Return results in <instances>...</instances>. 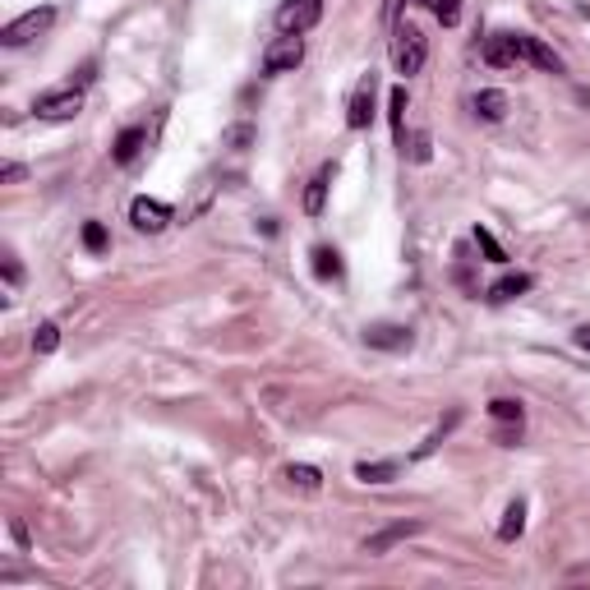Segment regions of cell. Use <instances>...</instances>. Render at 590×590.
Returning a JSON list of instances; mask_svg holds the SVG:
<instances>
[{"mask_svg": "<svg viewBox=\"0 0 590 590\" xmlns=\"http://www.w3.org/2000/svg\"><path fill=\"white\" fill-rule=\"evenodd\" d=\"M521 530H526V499H512L508 512H503V521H499V539H503V545H512Z\"/></svg>", "mask_w": 590, "mask_h": 590, "instance_id": "18", "label": "cell"}, {"mask_svg": "<svg viewBox=\"0 0 590 590\" xmlns=\"http://www.w3.org/2000/svg\"><path fill=\"white\" fill-rule=\"evenodd\" d=\"M56 347H61V328H56V323H42V328L33 332V351H37V356H52Z\"/></svg>", "mask_w": 590, "mask_h": 590, "instance_id": "23", "label": "cell"}, {"mask_svg": "<svg viewBox=\"0 0 590 590\" xmlns=\"http://www.w3.org/2000/svg\"><path fill=\"white\" fill-rule=\"evenodd\" d=\"M314 277L319 281H337L341 277V254L332 250V244H319V250H314Z\"/></svg>", "mask_w": 590, "mask_h": 590, "instance_id": "20", "label": "cell"}, {"mask_svg": "<svg viewBox=\"0 0 590 590\" xmlns=\"http://www.w3.org/2000/svg\"><path fill=\"white\" fill-rule=\"evenodd\" d=\"M0 180H5V185H19V180H24V167H19V162H5V167H0Z\"/></svg>", "mask_w": 590, "mask_h": 590, "instance_id": "30", "label": "cell"}, {"mask_svg": "<svg viewBox=\"0 0 590 590\" xmlns=\"http://www.w3.org/2000/svg\"><path fill=\"white\" fill-rule=\"evenodd\" d=\"M402 462H360L356 466V480L360 484H387V480H397Z\"/></svg>", "mask_w": 590, "mask_h": 590, "instance_id": "19", "label": "cell"}, {"mask_svg": "<svg viewBox=\"0 0 590 590\" xmlns=\"http://www.w3.org/2000/svg\"><path fill=\"white\" fill-rule=\"evenodd\" d=\"M475 244L484 250V259L489 263H508V254H503V244L494 240V231H484V226H475Z\"/></svg>", "mask_w": 590, "mask_h": 590, "instance_id": "26", "label": "cell"}, {"mask_svg": "<svg viewBox=\"0 0 590 590\" xmlns=\"http://www.w3.org/2000/svg\"><path fill=\"white\" fill-rule=\"evenodd\" d=\"M83 250L88 254H107V226L102 222H83Z\"/></svg>", "mask_w": 590, "mask_h": 590, "instance_id": "25", "label": "cell"}, {"mask_svg": "<svg viewBox=\"0 0 590 590\" xmlns=\"http://www.w3.org/2000/svg\"><path fill=\"white\" fill-rule=\"evenodd\" d=\"M392 134H397V143H406V88H392Z\"/></svg>", "mask_w": 590, "mask_h": 590, "instance_id": "21", "label": "cell"}, {"mask_svg": "<svg viewBox=\"0 0 590 590\" xmlns=\"http://www.w3.org/2000/svg\"><path fill=\"white\" fill-rule=\"evenodd\" d=\"M226 143H231L235 153H240V148H250V143H254V129H250V125H235V129L226 134Z\"/></svg>", "mask_w": 590, "mask_h": 590, "instance_id": "27", "label": "cell"}, {"mask_svg": "<svg viewBox=\"0 0 590 590\" xmlns=\"http://www.w3.org/2000/svg\"><path fill=\"white\" fill-rule=\"evenodd\" d=\"M424 5L433 10V19H438L442 28H457V19H462V0H424Z\"/></svg>", "mask_w": 590, "mask_h": 590, "instance_id": "22", "label": "cell"}, {"mask_svg": "<svg viewBox=\"0 0 590 590\" xmlns=\"http://www.w3.org/2000/svg\"><path fill=\"white\" fill-rule=\"evenodd\" d=\"M512 42V61L517 65H535V70H545V74H563V56L554 52V46H545L539 37L530 33H508Z\"/></svg>", "mask_w": 590, "mask_h": 590, "instance_id": "2", "label": "cell"}, {"mask_svg": "<svg viewBox=\"0 0 590 590\" xmlns=\"http://www.w3.org/2000/svg\"><path fill=\"white\" fill-rule=\"evenodd\" d=\"M33 111H37V120H52V125H61V120H74L79 111H83V92L70 83V88H56V92H42L37 102H33Z\"/></svg>", "mask_w": 590, "mask_h": 590, "instance_id": "5", "label": "cell"}, {"mask_svg": "<svg viewBox=\"0 0 590 590\" xmlns=\"http://www.w3.org/2000/svg\"><path fill=\"white\" fill-rule=\"evenodd\" d=\"M5 281H10V290L24 281V268H19V259H14V254H5Z\"/></svg>", "mask_w": 590, "mask_h": 590, "instance_id": "29", "label": "cell"}, {"mask_svg": "<svg viewBox=\"0 0 590 590\" xmlns=\"http://www.w3.org/2000/svg\"><path fill=\"white\" fill-rule=\"evenodd\" d=\"M411 157H415V162H429V134H424V129L411 138Z\"/></svg>", "mask_w": 590, "mask_h": 590, "instance_id": "28", "label": "cell"}, {"mask_svg": "<svg viewBox=\"0 0 590 590\" xmlns=\"http://www.w3.org/2000/svg\"><path fill=\"white\" fill-rule=\"evenodd\" d=\"M572 341H576V347H581V351L590 356V323H581V328L572 332Z\"/></svg>", "mask_w": 590, "mask_h": 590, "instance_id": "31", "label": "cell"}, {"mask_svg": "<svg viewBox=\"0 0 590 590\" xmlns=\"http://www.w3.org/2000/svg\"><path fill=\"white\" fill-rule=\"evenodd\" d=\"M171 204H162V199H148V194H138V199L129 204V222H134V231H148V235H157V231H167L171 226Z\"/></svg>", "mask_w": 590, "mask_h": 590, "instance_id": "7", "label": "cell"}, {"mask_svg": "<svg viewBox=\"0 0 590 590\" xmlns=\"http://www.w3.org/2000/svg\"><path fill=\"white\" fill-rule=\"evenodd\" d=\"M530 286H535L530 272H503L494 286H489V300H494V305H508V300H517V295H526Z\"/></svg>", "mask_w": 590, "mask_h": 590, "instance_id": "13", "label": "cell"}, {"mask_svg": "<svg viewBox=\"0 0 590 590\" xmlns=\"http://www.w3.org/2000/svg\"><path fill=\"white\" fill-rule=\"evenodd\" d=\"M475 116L489 120V125H499V120L508 116V92H499V88H480V92H475Z\"/></svg>", "mask_w": 590, "mask_h": 590, "instance_id": "14", "label": "cell"}, {"mask_svg": "<svg viewBox=\"0 0 590 590\" xmlns=\"http://www.w3.org/2000/svg\"><path fill=\"white\" fill-rule=\"evenodd\" d=\"M424 530V521H392V526H383V530H374L369 539H365V554L369 558H383L392 545H402V539H411V535H420Z\"/></svg>", "mask_w": 590, "mask_h": 590, "instance_id": "9", "label": "cell"}, {"mask_svg": "<svg viewBox=\"0 0 590 590\" xmlns=\"http://www.w3.org/2000/svg\"><path fill=\"white\" fill-rule=\"evenodd\" d=\"M52 24H56V10H52V5L28 10V14H19L14 24L0 28V42H5V46H28V42H37L42 33H52Z\"/></svg>", "mask_w": 590, "mask_h": 590, "instance_id": "3", "label": "cell"}, {"mask_svg": "<svg viewBox=\"0 0 590 590\" xmlns=\"http://www.w3.org/2000/svg\"><path fill=\"white\" fill-rule=\"evenodd\" d=\"M457 424H462V411H448V420H438V424H433V433H429V438L420 442V448L411 452V462H424V457H429V452H433V448H438V442H442V438H448V433H452Z\"/></svg>", "mask_w": 590, "mask_h": 590, "instance_id": "16", "label": "cell"}, {"mask_svg": "<svg viewBox=\"0 0 590 590\" xmlns=\"http://www.w3.org/2000/svg\"><path fill=\"white\" fill-rule=\"evenodd\" d=\"M323 19V0H281L277 5V28L281 33H309Z\"/></svg>", "mask_w": 590, "mask_h": 590, "instance_id": "6", "label": "cell"}, {"mask_svg": "<svg viewBox=\"0 0 590 590\" xmlns=\"http://www.w3.org/2000/svg\"><path fill=\"white\" fill-rule=\"evenodd\" d=\"M332 176H337V162H323V167L314 171V180L305 185V213H309V217H323V204H328V185H332Z\"/></svg>", "mask_w": 590, "mask_h": 590, "instance_id": "11", "label": "cell"}, {"mask_svg": "<svg viewBox=\"0 0 590 590\" xmlns=\"http://www.w3.org/2000/svg\"><path fill=\"white\" fill-rule=\"evenodd\" d=\"M484 65H494V70L517 65V61H512V42H508V33H489V37H484Z\"/></svg>", "mask_w": 590, "mask_h": 590, "instance_id": "15", "label": "cell"}, {"mask_svg": "<svg viewBox=\"0 0 590 590\" xmlns=\"http://www.w3.org/2000/svg\"><path fill=\"white\" fill-rule=\"evenodd\" d=\"M489 415H494L499 424H521V402L499 397V402H489Z\"/></svg>", "mask_w": 590, "mask_h": 590, "instance_id": "24", "label": "cell"}, {"mask_svg": "<svg viewBox=\"0 0 590 590\" xmlns=\"http://www.w3.org/2000/svg\"><path fill=\"white\" fill-rule=\"evenodd\" d=\"M374 97H378V79L365 74V79L351 88V102H347V125H351V129H369V120H374Z\"/></svg>", "mask_w": 590, "mask_h": 590, "instance_id": "8", "label": "cell"}, {"mask_svg": "<svg viewBox=\"0 0 590 590\" xmlns=\"http://www.w3.org/2000/svg\"><path fill=\"white\" fill-rule=\"evenodd\" d=\"M305 61V37L300 33H281L263 46V74H286Z\"/></svg>", "mask_w": 590, "mask_h": 590, "instance_id": "4", "label": "cell"}, {"mask_svg": "<svg viewBox=\"0 0 590 590\" xmlns=\"http://www.w3.org/2000/svg\"><path fill=\"white\" fill-rule=\"evenodd\" d=\"M281 475H286L290 489H305V494H319V489H323V471H319V466H295V462H290Z\"/></svg>", "mask_w": 590, "mask_h": 590, "instance_id": "17", "label": "cell"}, {"mask_svg": "<svg viewBox=\"0 0 590 590\" xmlns=\"http://www.w3.org/2000/svg\"><path fill=\"white\" fill-rule=\"evenodd\" d=\"M143 148H148V129H143V125H129V129H120V138L111 143V157H116V167H129V162H138Z\"/></svg>", "mask_w": 590, "mask_h": 590, "instance_id": "12", "label": "cell"}, {"mask_svg": "<svg viewBox=\"0 0 590 590\" xmlns=\"http://www.w3.org/2000/svg\"><path fill=\"white\" fill-rule=\"evenodd\" d=\"M365 341L374 351H411V328H402V323H374V328H365Z\"/></svg>", "mask_w": 590, "mask_h": 590, "instance_id": "10", "label": "cell"}, {"mask_svg": "<svg viewBox=\"0 0 590 590\" xmlns=\"http://www.w3.org/2000/svg\"><path fill=\"white\" fill-rule=\"evenodd\" d=\"M424 61H429V42H424V33L415 28V24H397L392 28V65H397V74H420L424 70Z\"/></svg>", "mask_w": 590, "mask_h": 590, "instance_id": "1", "label": "cell"}]
</instances>
